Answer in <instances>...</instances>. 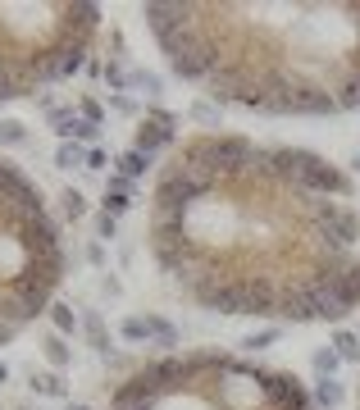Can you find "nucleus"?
Returning a JSON list of instances; mask_svg holds the SVG:
<instances>
[{
	"instance_id": "nucleus-1",
	"label": "nucleus",
	"mask_w": 360,
	"mask_h": 410,
	"mask_svg": "<svg viewBox=\"0 0 360 410\" xmlns=\"http://www.w3.org/2000/svg\"><path fill=\"white\" fill-rule=\"evenodd\" d=\"M155 265L215 315L319 324L360 310V210L333 160L237 132L182 137L146 219Z\"/></svg>"
},
{
	"instance_id": "nucleus-2",
	"label": "nucleus",
	"mask_w": 360,
	"mask_h": 410,
	"mask_svg": "<svg viewBox=\"0 0 360 410\" xmlns=\"http://www.w3.org/2000/svg\"><path fill=\"white\" fill-rule=\"evenodd\" d=\"M142 18L173 73L223 105L360 110V0H155Z\"/></svg>"
},
{
	"instance_id": "nucleus-3",
	"label": "nucleus",
	"mask_w": 360,
	"mask_h": 410,
	"mask_svg": "<svg viewBox=\"0 0 360 410\" xmlns=\"http://www.w3.org/2000/svg\"><path fill=\"white\" fill-rule=\"evenodd\" d=\"M105 410H315V397L292 369L206 347L128 369Z\"/></svg>"
},
{
	"instance_id": "nucleus-4",
	"label": "nucleus",
	"mask_w": 360,
	"mask_h": 410,
	"mask_svg": "<svg viewBox=\"0 0 360 410\" xmlns=\"http://www.w3.org/2000/svg\"><path fill=\"white\" fill-rule=\"evenodd\" d=\"M64 278V237L46 192L0 155V347L46 315Z\"/></svg>"
},
{
	"instance_id": "nucleus-5",
	"label": "nucleus",
	"mask_w": 360,
	"mask_h": 410,
	"mask_svg": "<svg viewBox=\"0 0 360 410\" xmlns=\"http://www.w3.org/2000/svg\"><path fill=\"white\" fill-rule=\"evenodd\" d=\"M101 37V5L0 0V101H18L82 68Z\"/></svg>"
},
{
	"instance_id": "nucleus-6",
	"label": "nucleus",
	"mask_w": 360,
	"mask_h": 410,
	"mask_svg": "<svg viewBox=\"0 0 360 410\" xmlns=\"http://www.w3.org/2000/svg\"><path fill=\"white\" fill-rule=\"evenodd\" d=\"M173 142V114H164V110H155V114H146L142 119V128H137V142H132V151H160V146H169Z\"/></svg>"
},
{
	"instance_id": "nucleus-7",
	"label": "nucleus",
	"mask_w": 360,
	"mask_h": 410,
	"mask_svg": "<svg viewBox=\"0 0 360 410\" xmlns=\"http://www.w3.org/2000/svg\"><path fill=\"white\" fill-rule=\"evenodd\" d=\"M55 123H60V128H55V132H60L64 137V142H92V137H96V123H87V119H73V114H55Z\"/></svg>"
},
{
	"instance_id": "nucleus-8",
	"label": "nucleus",
	"mask_w": 360,
	"mask_h": 410,
	"mask_svg": "<svg viewBox=\"0 0 360 410\" xmlns=\"http://www.w3.org/2000/svg\"><path fill=\"white\" fill-rule=\"evenodd\" d=\"M146 169H151V155H146V151H123V155H119V173H123V182H128V178H142Z\"/></svg>"
},
{
	"instance_id": "nucleus-9",
	"label": "nucleus",
	"mask_w": 360,
	"mask_h": 410,
	"mask_svg": "<svg viewBox=\"0 0 360 410\" xmlns=\"http://www.w3.org/2000/svg\"><path fill=\"white\" fill-rule=\"evenodd\" d=\"M128 182H123V178H114L110 182V192H105V214H123V210H128Z\"/></svg>"
},
{
	"instance_id": "nucleus-10",
	"label": "nucleus",
	"mask_w": 360,
	"mask_h": 410,
	"mask_svg": "<svg viewBox=\"0 0 360 410\" xmlns=\"http://www.w3.org/2000/svg\"><path fill=\"white\" fill-rule=\"evenodd\" d=\"M146 333L169 337V328H164V324H151V319H123V337H128V342H142Z\"/></svg>"
},
{
	"instance_id": "nucleus-11",
	"label": "nucleus",
	"mask_w": 360,
	"mask_h": 410,
	"mask_svg": "<svg viewBox=\"0 0 360 410\" xmlns=\"http://www.w3.org/2000/svg\"><path fill=\"white\" fill-rule=\"evenodd\" d=\"M55 164L60 169H77V164H87V151L77 142H60V151H55Z\"/></svg>"
},
{
	"instance_id": "nucleus-12",
	"label": "nucleus",
	"mask_w": 360,
	"mask_h": 410,
	"mask_svg": "<svg viewBox=\"0 0 360 410\" xmlns=\"http://www.w3.org/2000/svg\"><path fill=\"white\" fill-rule=\"evenodd\" d=\"M27 383H32V392H42V397H64L60 374H27Z\"/></svg>"
},
{
	"instance_id": "nucleus-13",
	"label": "nucleus",
	"mask_w": 360,
	"mask_h": 410,
	"mask_svg": "<svg viewBox=\"0 0 360 410\" xmlns=\"http://www.w3.org/2000/svg\"><path fill=\"white\" fill-rule=\"evenodd\" d=\"M60 205H64V214H69V223H73V219H82V214H87V197H82L77 187H64Z\"/></svg>"
},
{
	"instance_id": "nucleus-14",
	"label": "nucleus",
	"mask_w": 360,
	"mask_h": 410,
	"mask_svg": "<svg viewBox=\"0 0 360 410\" xmlns=\"http://www.w3.org/2000/svg\"><path fill=\"white\" fill-rule=\"evenodd\" d=\"M42 351H46V360H51V365H69V347H64L60 337H46Z\"/></svg>"
},
{
	"instance_id": "nucleus-15",
	"label": "nucleus",
	"mask_w": 360,
	"mask_h": 410,
	"mask_svg": "<svg viewBox=\"0 0 360 410\" xmlns=\"http://www.w3.org/2000/svg\"><path fill=\"white\" fill-rule=\"evenodd\" d=\"M23 123H14V119H0V142H5V146H18V142H23Z\"/></svg>"
},
{
	"instance_id": "nucleus-16",
	"label": "nucleus",
	"mask_w": 360,
	"mask_h": 410,
	"mask_svg": "<svg viewBox=\"0 0 360 410\" xmlns=\"http://www.w3.org/2000/svg\"><path fill=\"white\" fill-rule=\"evenodd\" d=\"M51 319H55V328H60V333H73V324H77V315L69 306H51Z\"/></svg>"
},
{
	"instance_id": "nucleus-17",
	"label": "nucleus",
	"mask_w": 360,
	"mask_h": 410,
	"mask_svg": "<svg viewBox=\"0 0 360 410\" xmlns=\"http://www.w3.org/2000/svg\"><path fill=\"white\" fill-rule=\"evenodd\" d=\"M96 232H101V237H114V214H96Z\"/></svg>"
},
{
	"instance_id": "nucleus-18",
	"label": "nucleus",
	"mask_w": 360,
	"mask_h": 410,
	"mask_svg": "<svg viewBox=\"0 0 360 410\" xmlns=\"http://www.w3.org/2000/svg\"><path fill=\"white\" fill-rule=\"evenodd\" d=\"M105 164H110V155H105V151H87V169H105Z\"/></svg>"
},
{
	"instance_id": "nucleus-19",
	"label": "nucleus",
	"mask_w": 360,
	"mask_h": 410,
	"mask_svg": "<svg viewBox=\"0 0 360 410\" xmlns=\"http://www.w3.org/2000/svg\"><path fill=\"white\" fill-rule=\"evenodd\" d=\"M5 378H9V365H5V360H0V383H5Z\"/></svg>"
},
{
	"instance_id": "nucleus-20",
	"label": "nucleus",
	"mask_w": 360,
	"mask_h": 410,
	"mask_svg": "<svg viewBox=\"0 0 360 410\" xmlns=\"http://www.w3.org/2000/svg\"><path fill=\"white\" fill-rule=\"evenodd\" d=\"M69 410H92V406H69Z\"/></svg>"
},
{
	"instance_id": "nucleus-21",
	"label": "nucleus",
	"mask_w": 360,
	"mask_h": 410,
	"mask_svg": "<svg viewBox=\"0 0 360 410\" xmlns=\"http://www.w3.org/2000/svg\"><path fill=\"white\" fill-rule=\"evenodd\" d=\"M356 410H360V392H356Z\"/></svg>"
}]
</instances>
